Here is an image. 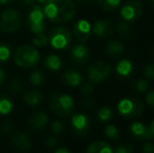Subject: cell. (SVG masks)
I'll list each match as a JSON object with an SVG mask.
<instances>
[{"label":"cell","instance_id":"14","mask_svg":"<svg viewBox=\"0 0 154 153\" xmlns=\"http://www.w3.org/2000/svg\"><path fill=\"white\" fill-rule=\"evenodd\" d=\"M70 57L75 63L79 64V65H83L89 61L90 51L86 45L79 43V44H75L72 46L70 50Z\"/></svg>","mask_w":154,"mask_h":153},{"label":"cell","instance_id":"5","mask_svg":"<svg viewBox=\"0 0 154 153\" xmlns=\"http://www.w3.org/2000/svg\"><path fill=\"white\" fill-rule=\"evenodd\" d=\"M72 43V34L64 26L54 27L48 34V44L57 50L67 49Z\"/></svg>","mask_w":154,"mask_h":153},{"label":"cell","instance_id":"9","mask_svg":"<svg viewBox=\"0 0 154 153\" xmlns=\"http://www.w3.org/2000/svg\"><path fill=\"white\" fill-rule=\"evenodd\" d=\"M120 15L126 22H135L143 15V5L140 0H127L121 8Z\"/></svg>","mask_w":154,"mask_h":153},{"label":"cell","instance_id":"19","mask_svg":"<svg viewBox=\"0 0 154 153\" xmlns=\"http://www.w3.org/2000/svg\"><path fill=\"white\" fill-rule=\"evenodd\" d=\"M124 50H125V45L123 44V42L118 40L108 41L105 46V53L109 57H113V58L120 57L124 53Z\"/></svg>","mask_w":154,"mask_h":153},{"label":"cell","instance_id":"33","mask_svg":"<svg viewBox=\"0 0 154 153\" xmlns=\"http://www.w3.org/2000/svg\"><path fill=\"white\" fill-rule=\"evenodd\" d=\"M51 130L54 134H60L65 130V125L62 121L60 120H55L51 122Z\"/></svg>","mask_w":154,"mask_h":153},{"label":"cell","instance_id":"38","mask_svg":"<svg viewBox=\"0 0 154 153\" xmlns=\"http://www.w3.org/2000/svg\"><path fill=\"white\" fill-rule=\"evenodd\" d=\"M142 150L146 153H153L154 152V144L150 143V142H147L143 145Z\"/></svg>","mask_w":154,"mask_h":153},{"label":"cell","instance_id":"34","mask_svg":"<svg viewBox=\"0 0 154 153\" xmlns=\"http://www.w3.org/2000/svg\"><path fill=\"white\" fill-rule=\"evenodd\" d=\"M134 151V147L129 143H122L114 148L116 153H130Z\"/></svg>","mask_w":154,"mask_h":153},{"label":"cell","instance_id":"20","mask_svg":"<svg viewBox=\"0 0 154 153\" xmlns=\"http://www.w3.org/2000/svg\"><path fill=\"white\" fill-rule=\"evenodd\" d=\"M86 151L88 153H111L113 151V148L107 142L95 141L88 145Z\"/></svg>","mask_w":154,"mask_h":153},{"label":"cell","instance_id":"10","mask_svg":"<svg viewBox=\"0 0 154 153\" xmlns=\"http://www.w3.org/2000/svg\"><path fill=\"white\" fill-rule=\"evenodd\" d=\"M71 127L75 134L83 136L88 132L90 127V120L85 113L78 112L71 116Z\"/></svg>","mask_w":154,"mask_h":153},{"label":"cell","instance_id":"36","mask_svg":"<svg viewBox=\"0 0 154 153\" xmlns=\"http://www.w3.org/2000/svg\"><path fill=\"white\" fill-rule=\"evenodd\" d=\"M146 103L154 109V90H148L146 92V96H145Z\"/></svg>","mask_w":154,"mask_h":153},{"label":"cell","instance_id":"16","mask_svg":"<svg viewBox=\"0 0 154 153\" xmlns=\"http://www.w3.org/2000/svg\"><path fill=\"white\" fill-rule=\"evenodd\" d=\"M12 145L14 148L21 151H27L32 148V141L29 134L22 131L14 133L12 136Z\"/></svg>","mask_w":154,"mask_h":153},{"label":"cell","instance_id":"23","mask_svg":"<svg viewBox=\"0 0 154 153\" xmlns=\"http://www.w3.org/2000/svg\"><path fill=\"white\" fill-rule=\"evenodd\" d=\"M14 105L10 96L5 93H0V115H8L13 111Z\"/></svg>","mask_w":154,"mask_h":153},{"label":"cell","instance_id":"26","mask_svg":"<svg viewBox=\"0 0 154 153\" xmlns=\"http://www.w3.org/2000/svg\"><path fill=\"white\" fill-rule=\"evenodd\" d=\"M116 32L120 35V37H122L124 39H128L131 37V29H130L129 24L126 21H122L118 24L116 26Z\"/></svg>","mask_w":154,"mask_h":153},{"label":"cell","instance_id":"25","mask_svg":"<svg viewBox=\"0 0 154 153\" xmlns=\"http://www.w3.org/2000/svg\"><path fill=\"white\" fill-rule=\"evenodd\" d=\"M97 116L101 122H108L112 118L113 112H112L111 108L108 106H103L97 110Z\"/></svg>","mask_w":154,"mask_h":153},{"label":"cell","instance_id":"48","mask_svg":"<svg viewBox=\"0 0 154 153\" xmlns=\"http://www.w3.org/2000/svg\"><path fill=\"white\" fill-rule=\"evenodd\" d=\"M153 55H154V48H153Z\"/></svg>","mask_w":154,"mask_h":153},{"label":"cell","instance_id":"47","mask_svg":"<svg viewBox=\"0 0 154 153\" xmlns=\"http://www.w3.org/2000/svg\"><path fill=\"white\" fill-rule=\"evenodd\" d=\"M150 1H151V4H152L153 8H154V0H150Z\"/></svg>","mask_w":154,"mask_h":153},{"label":"cell","instance_id":"41","mask_svg":"<svg viewBox=\"0 0 154 153\" xmlns=\"http://www.w3.org/2000/svg\"><path fill=\"white\" fill-rule=\"evenodd\" d=\"M23 5L25 6H29V5H32V4L36 2V0H21Z\"/></svg>","mask_w":154,"mask_h":153},{"label":"cell","instance_id":"31","mask_svg":"<svg viewBox=\"0 0 154 153\" xmlns=\"http://www.w3.org/2000/svg\"><path fill=\"white\" fill-rule=\"evenodd\" d=\"M32 44L36 47H44L48 44V35H45L43 33L36 34L32 38Z\"/></svg>","mask_w":154,"mask_h":153},{"label":"cell","instance_id":"3","mask_svg":"<svg viewBox=\"0 0 154 153\" xmlns=\"http://www.w3.org/2000/svg\"><path fill=\"white\" fill-rule=\"evenodd\" d=\"M48 105L51 111L61 118H67L71 115L75 109V101L72 96L66 93L51 94Z\"/></svg>","mask_w":154,"mask_h":153},{"label":"cell","instance_id":"4","mask_svg":"<svg viewBox=\"0 0 154 153\" xmlns=\"http://www.w3.org/2000/svg\"><path fill=\"white\" fill-rule=\"evenodd\" d=\"M118 112L126 120H134L142 115L144 111V104L140 99L124 98L118 104Z\"/></svg>","mask_w":154,"mask_h":153},{"label":"cell","instance_id":"29","mask_svg":"<svg viewBox=\"0 0 154 153\" xmlns=\"http://www.w3.org/2000/svg\"><path fill=\"white\" fill-rule=\"evenodd\" d=\"M12 56V48L6 43H0V63L8 61Z\"/></svg>","mask_w":154,"mask_h":153},{"label":"cell","instance_id":"12","mask_svg":"<svg viewBox=\"0 0 154 153\" xmlns=\"http://www.w3.org/2000/svg\"><path fill=\"white\" fill-rule=\"evenodd\" d=\"M91 32L99 39L109 38L113 34V24L108 20H97L91 25Z\"/></svg>","mask_w":154,"mask_h":153},{"label":"cell","instance_id":"2","mask_svg":"<svg viewBox=\"0 0 154 153\" xmlns=\"http://www.w3.org/2000/svg\"><path fill=\"white\" fill-rule=\"evenodd\" d=\"M41 56L34 45H21L14 54V61L21 68H32L39 63Z\"/></svg>","mask_w":154,"mask_h":153},{"label":"cell","instance_id":"11","mask_svg":"<svg viewBox=\"0 0 154 153\" xmlns=\"http://www.w3.org/2000/svg\"><path fill=\"white\" fill-rule=\"evenodd\" d=\"M129 130L133 139L137 141H149V139H154L149 126H146L144 123L138 122V121H134L130 125Z\"/></svg>","mask_w":154,"mask_h":153},{"label":"cell","instance_id":"24","mask_svg":"<svg viewBox=\"0 0 154 153\" xmlns=\"http://www.w3.org/2000/svg\"><path fill=\"white\" fill-rule=\"evenodd\" d=\"M99 6L106 12H113L120 6L121 0H97Z\"/></svg>","mask_w":154,"mask_h":153},{"label":"cell","instance_id":"42","mask_svg":"<svg viewBox=\"0 0 154 153\" xmlns=\"http://www.w3.org/2000/svg\"><path fill=\"white\" fill-rule=\"evenodd\" d=\"M84 105L86 106V108H92V107L94 106V103H93V101L91 100H86L85 102H84Z\"/></svg>","mask_w":154,"mask_h":153},{"label":"cell","instance_id":"28","mask_svg":"<svg viewBox=\"0 0 154 153\" xmlns=\"http://www.w3.org/2000/svg\"><path fill=\"white\" fill-rule=\"evenodd\" d=\"M149 82L146 79H138L133 83V89L138 93H146L149 90Z\"/></svg>","mask_w":154,"mask_h":153},{"label":"cell","instance_id":"46","mask_svg":"<svg viewBox=\"0 0 154 153\" xmlns=\"http://www.w3.org/2000/svg\"><path fill=\"white\" fill-rule=\"evenodd\" d=\"M46 1H47V0H36V2L38 4H44Z\"/></svg>","mask_w":154,"mask_h":153},{"label":"cell","instance_id":"43","mask_svg":"<svg viewBox=\"0 0 154 153\" xmlns=\"http://www.w3.org/2000/svg\"><path fill=\"white\" fill-rule=\"evenodd\" d=\"M13 2V0H0V5H8Z\"/></svg>","mask_w":154,"mask_h":153},{"label":"cell","instance_id":"22","mask_svg":"<svg viewBox=\"0 0 154 153\" xmlns=\"http://www.w3.org/2000/svg\"><path fill=\"white\" fill-rule=\"evenodd\" d=\"M44 66L51 72H59L62 66V60L56 54H51L44 59Z\"/></svg>","mask_w":154,"mask_h":153},{"label":"cell","instance_id":"13","mask_svg":"<svg viewBox=\"0 0 154 153\" xmlns=\"http://www.w3.org/2000/svg\"><path fill=\"white\" fill-rule=\"evenodd\" d=\"M91 24L85 19H80L73 25V36L80 41L85 42L91 37Z\"/></svg>","mask_w":154,"mask_h":153},{"label":"cell","instance_id":"37","mask_svg":"<svg viewBox=\"0 0 154 153\" xmlns=\"http://www.w3.org/2000/svg\"><path fill=\"white\" fill-rule=\"evenodd\" d=\"M44 145H45V147L53 149V148H55L56 146L58 145V139H56L55 136H48L46 139H45Z\"/></svg>","mask_w":154,"mask_h":153},{"label":"cell","instance_id":"44","mask_svg":"<svg viewBox=\"0 0 154 153\" xmlns=\"http://www.w3.org/2000/svg\"><path fill=\"white\" fill-rule=\"evenodd\" d=\"M149 128H150L151 132H152V134H153V136H154V118H153L152 121H151L150 125H149Z\"/></svg>","mask_w":154,"mask_h":153},{"label":"cell","instance_id":"45","mask_svg":"<svg viewBox=\"0 0 154 153\" xmlns=\"http://www.w3.org/2000/svg\"><path fill=\"white\" fill-rule=\"evenodd\" d=\"M75 1L80 2V3H88V2H90L91 0H75Z\"/></svg>","mask_w":154,"mask_h":153},{"label":"cell","instance_id":"17","mask_svg":"<svg viewBox=\"0 0 154 153\" xmlns=\"http://www.w3.org/2000/svg\"><path fill=\"white\" fill-rule=\"evenodd\" d=\"M61 81L64 85L71 88H75L81 85L82 81H83V77H82V75L78 70L69 69L66 70L65 72H63L61 77Z\"/></svg>","mask_w":154,"mask_h":153},{"label":"cell","instance_id":"40","mask_svg":"<svg viewBox=\"0 0 154 153\" xmlns=\"http://www.w3.org/2000/svg\"><path fill=\"white\" fill-rule=\"evenodd\" d=\"M5 78H6L5 72H4V70L2 69L1 67H0V85H1V84L4 82V80H5Z\"/></svg>","mask_w":154,"mask_h":153},{"label":"cell","instance_id":"1","mask_svg":"<svg viewBox=\"0 0 154 153\" xmlns=\"http://www.w3.org/2000/svg\"><path fill=\"white\" fill-rule=\"evenodd\" d=\"M45 18L53 23H65L70 21L77 14L73 0H47L43 4Z\"/></svg>","mask_w":154,"mask_h":153},{"label":"cell","instance_id":"32","mask_svg":"<svg viewBox=\"0 0 154 153\" xmlns=\"http://www.w3.org/2000/svg\"><path fill=\"white\" fill-rule=\"evenodd\" d=\"M93 91H94V86H93L92 82H85V83H81L80 85V92L82 96H88L92 94Z\"/></svg>","mask_w":154,"mask_h":153},{"label":"cell","instance_id":"27","mask_svg":"<svg viewBox=\"0 0 154 153\" xmlns=\"http://www.w3.org/2000/svg\"><path fill=\"white\" fill-rule=\"evenodd\" d=\"M29 79L31 84L34 86H41L44 83V76H43V74L40 70H37V69L32 70L31 74H29Z\"/></svg>","mask_w":154,"mask_h":153},{"label":"cell","instance_id":"6","mask_svg":"<svg viewBox=\"0 0 154 153\" xmlns=\"http://www.w3.org/2000/svg\"><path fill=\"white\" fill-rule=\"evenodd\" d=\"M22 25V16L15 8H6L0 14V29L4 33L14 34Z\"/></svg>","mask_w":154,"mask_h":153},{"label":"cell","instance_id":"7","mask_svg":"<svg viewBox=\"0 0 154 153\" xmlns=\"http://www.w3.org/2000/svg\"><path fill=\"white\" fill-rule=\"evenodd\" d=\"M27 24L29 29L34 35L43 33L46 26V18H45L43 6L41 4H35L32 11L27 16Z\"/></svg>","mask_w":154,"mask_h":153},{"label":"cell","instance_id":"15","mask_svg":"<svg viewBox=\"0 0 154 153\" xmlns=\"http://www.w3.org/2000/svg\"><path fill=\"white\" fill-rule=\"evenodd\" d=\"M49 118L44 111H38L32 115L27 121V124L35 131H41L48 125Z\"/></svg>","mask_w":154,"mask_h":153},{"label":"cell","instance_id":"39","mask_svg":"<svg viewBox=\"0 0 154 153\" xmlns=\"http://www.w3.org/2000/svg\"><path fill=\"white\" fill-rule=\"evenodd\" d=\"M56 153H70L71 151L68 149V148H65V147H59L55 150Z\"/></svg>","mask_w":154,"mask_h":153},{"label":"cell","instance_id":"30","mask_svg":"<svg viewBox=\"0 0 154 153\" xmlns=\"http://www.w3.org/2000/svg\"><path fill=\"white\" fill-rule=\"evenodd\" d=\"M104 134L107 139L116 141L120 137V130L118 129V127L114 125H108L106 126V128L104 129Z\"/></svg>","mask_w":154,"mask_h":153},{"label":"cell","instance_id":"8","mask_svg":"<svg viewBox=\"0 0 154 153\" xmlns=\"http://www.w3.org/2000/svg\"><path fill=\"white\" fill-rule=\"evenodd\" d=\"M111 75V66L107 62L97 61L87 68L86 76L92 83H102Z\"/></svg>","mask_w":154,"mask_h":153},{"label":"cell","instance_id":"18","mask_svg":"<svg viewBox=\"0 0 154 153\" xmlns=\"http://www.w3.org/2000/svg\"><path fill=\"white\" fill-rule=\"evenodd\" d=\"M23 101L29 107H38L44 101V96L38 89H29L23 94Z\"/></svg>","mask_w":154,"mask_h":153},{"label":"cell","instance_id":"21","mask_svg":"<svg viewBox=\"0 0 154 153\" xmlns=\"http://www.w3.org/2000/svg\"><path fill=\"white\" fill-rule=\"evenodd\" d=\"M133 63L128 59H123L116 65V74L121 78H129L133 74Z\"/></svg>","mask_w":154,"mask_h":153},{"label":"cell","instance_id":"35","mask_svg":"<svg viewBox=\"0 0 154 153\" xmlns=\"http://www.w3.org/2000/svg\"><path fill=\"white\" fill-rule=\"evenodd\" d=\"M144 76L148 80H154V63L150 62V63L146 64L144 67Z\"/></svg>","mask_w":154,"mask_h":153}]
</instances>
